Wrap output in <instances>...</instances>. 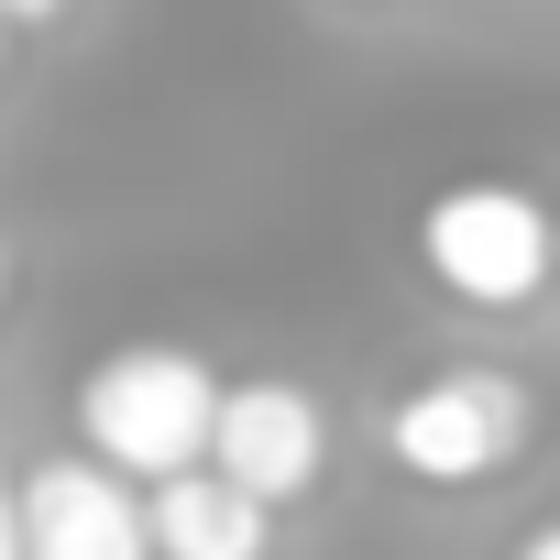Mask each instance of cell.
<instances>
[{
  "instance_id": "8992f818",
  "label": "cell",
  "mask_w": 560,
  "mask_h": 560,
  "mask_svg": "<svg viewBox=\"0 0 560 560\" xmlns=\"http://www.w3.org/2000/svg\"><path fill=\"white\" fill-rule=\"evenodd\" d=\"M143 516H154V560H264L275 549V505L253 483H231L220 462L143 483Z\"/></svg>"
},
{
  "instance_id": "6da1fadb",
  "label": "cell",
  "mask_w": 560,
  "mask_h": 560,
  "mask_svg": "<svg viewBox=\"0 0 560 560\" xmlns=\"http://www.w3.org/2000/svg\"><path fill=\"white\" fill-rule=\"evenodd\" d=\"M78 429L100 462H121L132 483H165L187 462H209V429H220V374L176 341H132L110 363H89L78 385Z\"/></svg>"
},
{
  "instance_id": "5b68a950",
  "label": "cell",
  "mask_w": 560,
  "mask_h": 560,
  "mask_svg": "<svg viewBox=\"0 0 560 560\" xmlns=\"http://www.w3.org/2000/svg\"><path fill=\"white\" fill-rule=\"evenodd\" d=\"M23 560H154V516L121 462L78 451L23 483Z\"/></svg>"
},
{
  "instance_id": "277c9868",
  "label": "cell",
  "mask_w": 560,
  "mask_h": 560,
  "mask_svg": "<svg viewBox=\"0 0 560 560\" xmlns=\"http://www.w3.org/2000/svg\"><path fill=\"white\" fill-rule=\"evenodd\" d=\"M209 462L231 483H253L264 505H298L319 472H330V418L308 385L287 374H253V385H220V429H209Z\"/></svg>"
},
{
  "instance_id": "52a82bcc",
  "label": "cell",
  "mask_w": 560,
  "mask_h": 560,
  "mask_svg": "<svg viewBox=\"0 0 560 560\" xmlns=\"http://www.w3.org/2000/svg\"><path fill=\"white\" fill-rule=\"evenodd\" d=\"M0 560H23V494L0 483Z\"/></svg>"
},
{
  "instance_id": "3957f363",
  "label": "cell",
  "mask_w": 560,
  "mask_h": 560,
  "mask_svg": "<svg viewBox=\"0 0 560 560\" xmlns=\"http://www.w3.org/2000/svg\"><path fill=\"white\" fill-rule=\"evenodd\" d=\"M527 429H538V407H527L516 374H494V363H451V374H429V385L396 396L385 451H396L407 483H494V472L527 451Z\"/></svg>"
},
{
  "instance_id": "30bf717a",
  "label": "cell",
  "mask_w": 560,
  "mask_h": 560,
  "mask_svg": "<svg viewBox=\"0 0 560 560\" xmlns=\"http://www.w3.org/2000/svg\"><path fill=\"white\" fill-rule=\"evenodd\" d=\"M0 298H12V264H0Z\"/></svg>"
},
{
  "instance_id": "9c48e42d",
  "label": "cell",
  "mask_w": 560,
  "mask_h": 560,
  "mask_svg": "<svg viewBox=\"0 0 560 560\" xmlns=\"http://www.w3.org/2000/svg\"><path fill=\"white\" fill-rule=\"evenodd\" d=\"M67 0H0V23H56Z\"/></svg>"
},
{
  "instance_id": "7a4b0ae2",
  "label": "cell",
  "mask_w": 560,
  "mask_h": 560,
  "mask_svg": "<svg viewBox=\"0 0 560 560\" xmlns=\"http://www.w3.org/2000/svg\"><path fill=\"white\" fill-rule=\"evenodd\" d=\"M418 253H429V275H440L451 298H472V308H527L549 275H560V220H549L527 187L472 176V187H440V198L418 209Z\"/></svg>"
},
{
  "instance_id": "ba28073f",
  "label": "cell",
  "mask_w": 560,
  "mask_h": 560,
  "mask_svg": "<svg viewBox=\"0 0 560 560\" xmlns=\"http://www.w3.org/2000/svg\"><path fill=\"white\" fill-rule=\"evenodd\" d=\"M516 560H560V516H549V527H527V538H516Z\"/></svg>"
}]
</instances>
